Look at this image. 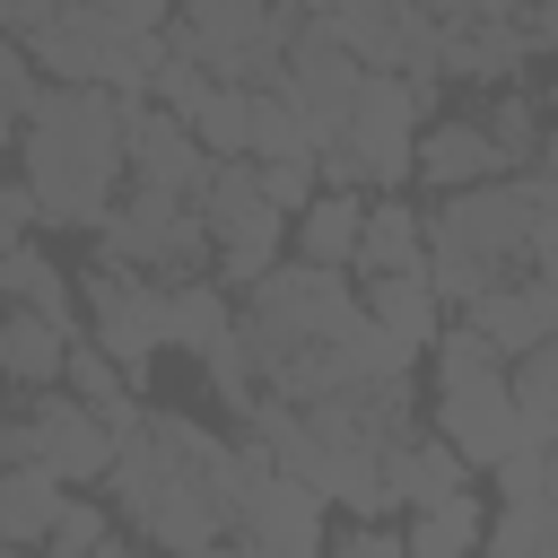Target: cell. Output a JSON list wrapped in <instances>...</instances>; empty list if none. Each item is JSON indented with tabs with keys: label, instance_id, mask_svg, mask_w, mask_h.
I'll return each mask as SVG.
<instances>
[{
	"label": "cell",
	"instance_id": "1",
	"mask_svg": "<svg viewBox=\"0 0 558 558\" xmlns=\"http://www.w3.org/2000/svg\"><path fill=\"white\" fill-rule=\"evenodd\" d=\"M218 462H227V436H209L183 410H148L140 436L105 471L113 523H131L140 549H157V558H201L209 541H227V523H218Z\"/></svg>",
	"mask_w": 558,
	"mask_h": 558
},
{
	"label": "cell",
	"instance_id": "2",
	"mask_svg": "<svg viewBox=\"0 0 558 558\" xmlns=\"http://www.w3.org/2000/svg\"><path fill=\"white\" fill-rule=\"evenodd\" d=\"M17 148H26V201L44 227H105V209L122 201V113L105 87L44 78Z\"/></svg>",
	"mask_w": 558,
	"mask_h": 558
},
{
	"label": "cell",
	"instance_id": "3",
	"mask_svg": "<svg viewBox=\"0 0 558 558\" xmlns=\"http://www.w3.org/2000/svg\"><path fill=\"white\" fill-rule=\"evenodd\" d=\"M558 218V183L549 174H497L471 192H445V209H427V288L436 305H471L497 279L532 270V235Z\"/></svg>",
	"mask_w": 558,
	"mask_h": 558
},
{
	"label": "cell",
	"instance_id": "4",
	"mask_svg": "<svg viewBox=\"0 0 558 558\" xmlns=\"http://www.w3.org/2000/svg\"><path fill=\"white\" fill-rule=\"evenodd\" d=\"M427 357H436V436L471 471H497L523 445V418H514V392H506V357L471 323H445Z\"/></svg>",
	"mask_w": 558,
	"mask_h": 558
},
{
	"label": "cell",
	"instance_id": "5",
	"mask_svg": "<svg viewBox=\"0 0 558 558\" xmlns=\"http://www.w3.org/2000/svg\"><path fill=\"white\" fill-rule=\"evenodd\" d=\"M288 35H296L288 0H183L174 26H166V44L183 61H201L218 87H270Z\"/></svg>",
	"mask_w": 558,
	"mask_h": 558
},
{
	"label": "cell",
	"instance_id": "6",
	"mask_svg": "<svg viewBox=\"0 0 558 558\" xmlns=\"http://www.w3.org/2000/svg\"><path fill=\"white\" fill-rule=\"evenodd\" d=\"M357 323H366V305L349 296V279L314 270V262H279L270 279L244 288V314H235V331L253 340L262 366L288 357V349H305V340H349Z\"/></svg>",
	"mask_w": 558,
	"mask_h": 558
},
{
	"label": "cell",
	"instance_id": "7",
	"mask_svg": "<svg viewBox=\"0 0 558 558\" xmlns=\"http://www.w3.org/2000/svg\"><path fill=\"white\" fill-rule=\"evenodd\" d=\"M96 253H105V262H131V270H148V279H201V270H209V227H201L192 201L131 183V192L105 209Z\"/></svg>",
	"mask_w": 558,
	"mask_h": 558
},
{
	"label": "cell",
	"instance_id": "8",
	"mask_svg": "<svg viewBox=\"0 0 558 558\" xmlns=\"http://www.w3.org/2000/svg\"><path fill=\"white\" fill-rule=\"evenodd\" d=\"M78 323H87V340H96L131 384H148V357L166 349V279L96 253V262L78 270Z\"/></svg>",
	"mask_w": 558,
	"mask_h": 558
},
{
	"label": "cell",
	"instance_id": "9",
	"mask_svg": "<svg viewBox=\"0 0 558 558\" xmlns=\"http://www.w3.org/2000/svg\"><path fill=\"white\" fill-rule=\"evenodd\" d=\"M201 227H209V270H218V288H253V279L279 270V235H288V218L262 201L253 157H227V166L209 174V192H201Z\"/></svg>",
	"mask_w": 558,
	"mask_h": 558
},
{
	"label": "cell",
	"instance_id": "10",
	"mask_svg": "<svg viewBox=\"0 0 558 558\" xmlns=\"http://www.w3.org/2000/svg\"><path fill=\"white\" fill-rule=\"evenodd\" d=\"M113 453H122V436H113L87 401H70L61 384L35 392V410L0 427V462H35V471H52L61 488H96V480L113 471Z\"/></svg>",
	"mask_w": 558,
	"mask_h": 558
},
{
	"label": "cell",
	"instance_id": "11",
	"mask_svg": "<svg viewBox=\"0 0 558 558\" xmlns=\"http://www.w3.org/2000/svg\"><path fill=\"white\" fill-rule=\"evenodd\" d=\"M436 113V78H392V70H366L357 78V105H349V157L366 166L375 192H401L410 183V157H418V131Z\"/></svg>",
	"mask_w": 558,
	"mask_h": 558
},
{
	"label": "cell",
	"instance_id": "12",
	"mask_svg": "<svg viewBox=\"0 0 558 558\" xmlns=\"http://www.w3.org/2000/svg\"><path fill=\"white\" fill-rule=\"evenodd\" d=\"M357 61H349V44H340V26L331 17H296V35H288V52H279V96H288V113L305 122V140L314 148H331L340 131H349V105H357Z\"/></svg>",
	"mask_w": 558,
	"mask_h": 558
},
{
	"label": "cell",
	"instance_id": "13",
	"mask_svg": "<svg viewBox=\"0 0 558 558\" xmlns=\"http://www.w3.org/2000/svg\"><path fill=\"white\" fill-rule=\"evenodd\" d=\"M113 113H122V166H131L148 192H174V201H192V209H201V192H209L218 157L192 140V122L157 113L148 96H113Z\"/></svg>",
	"mask_w": 558,
	"mask_h": 558
},
{
	"label": "cell",
	"instance_id": "14",
	"mask_svg": "<svg viewBox=\"0 0 558 558\" xmlns=\"http://www.w3.org/2000/svg\"><path fill=\"white\" fill-rule=\"evenodd\" d=\"M340 44L357 70H392V78H436V26L418 0H349L340 17Z\"/></svg>",
	"mask_w": 558,
	"mask_h": 558
},
{
	"label": "cell",
	"instance_id": "15",
	"mask_svg": "<svg viewBox=\"0 0 558 558\" xmlns=\"http://www.w3.org/2000/svg\"><path fill=\"white\" fill-rule=\"evenodd\" d=\"M462 323L497 349V357H523L541 340H558V270H523V279H497L462 305Z\"/></svg>",
	"mask_w": 558,
	"mask_h": 558
},
{
	"label": "cell",
	"instance_id": "16",
	"mask_svg": "<svg viewBox=\"0 0 558 558\" xmlns=\"http://www.w3.org/2000/svg\"><path fill=\"white\" fill-rule=\"evenodd\" d=\"M113 44H122V26H105L87 0H70L35 44H26V61L52 78V87H105V61H113Z\"/></svg>",
	"mask_w": 558,
	"mask_h": 558
},
{
	"label": "cell",
	"instance_id": "17",
	"mask_svg": "<svg viewBox=\"0 0 558 558\" xmlns=\"http://www.w3.org/2000/svg\"><path fill=\"white\" fill-rule=\"evenodd\" d=\"M410 174H418L427 192H471V183H497V174H506V157L488 148V131H480V122H427V131H418Z\"/></svg>",
	"mask_w": 558,
	"mask_h": 558
},
{
	"label": "cell",
	"instance_id": "18",
	"mask_svg": "<svg viewBox=\"0 0 558 558\" xmlns=\"http://www.w3.org/2000/svg\"><path fill=\"white\" fill-rule=\"evenodd\" d=\"M366 323L392 340V349H436V331H445V305H436V288H427V270H384V279H366Z\"/></svg>",
	"mask_w": 558,
	"mask_h": 558
},
{
	"label": "cell",
	"instance_id": "19",
	"mask_svg": "<svg viewBox=\"0 0 558 558\" xmlns=\"http://www.w3.org/2000/svg\"><path fill=\"white\" fill-rule=\"evenodd\" d=\"M523 61H532V44H523V26H514V17H480V26H453V35H436V70H453V78H480V87H506V78H523Z\"/></svg>",
	"mask_w": 558,
	"mask_h": 558
},
{
	"label": "cell",
	"instance_id": "20",
	"mask_svg": "<svg viewBox=\"0 0 558 558\" xmlns=\"http://www.w3.org/2000/svg\"><path fill=\"white\" fill-rule=\"evenodd\" d=\"M349 270H366V279H384V270H427V209L401 201V192L366 201V227H357V262H349Z\"/></svg>",
	"mask_w": 558,
	"mask_h": 558
},
{
	"label": "cell",
	"instance_id": "21",
	"mask_svg": "<svg viewBox=\"0 0 558 558\" xmlns=\"http://www.w3.org/2000/svg\"><path fill=\"white\" fill-rule=\"evenodd\" d=\"M462 480H471V462H462L445 436H410V445L384 453V497L410 506V514H418V506H445Z\"/></svg>",
	"mask_w": 558,
	"mask_h": 558
},
{
	"label": "cell",
	"instance_id": "22",
	"mask_svg": "<svg viewBox=\"0 0 558 558\" xmlns=\"http://www.w3.org/2000/svg\"><path fill=\"white\" fill-rule=\"evenodd\" d=\"M0 296L26 305V314H44V323H61L70 340H87L78 296H70V270H61L52 253H35V244H9V253H0Z\"/></svg>",
	"mask_w": 558,
	"mask_h": 558
},
{
	"label": "cell",
	"instance_id": "23",
	"mask_svg": "<svg viewBox=\"0 0 558 558\" xmlns=\"http://www.w3.org/2000/svg\"><path fill=\"white\" fill-rule=\"evenodd\" d=\"M61 357H70V331H61V323H44V314H26V305L0 314V384L52 392V384H61Z\"/></svg>",
	"mask_w": 558,
	"mask_h": 558
},
{
	"label": "cell",
	"instance_id": "24",
	"mask_svg": "<svg viewBox=\"0 0 558 558\" xmlns=\"http://www.w3.org/2000/svg\"><path fill=\"white\" fill-rule=\"evenodd\" d=\"M61 506H70V488H61L52 471L0 462V541H9V549H44V532H52Z\"/></svg>",
	"mask_w": 558,
	"mask_h": 558
},
{
	"label": "cell",
	"instance_id": "25",
	"mask_svg": "<svg viewBox=\"0 0 558 558\" xmlns=\"http://www.w3.org/2000/svg\"><path fill=\"white\" fill-rule=\"evenodd\" d=\"M357 227H366V201H357V192H314V201L296 209V262L349 270V262H357Z\"/></svg>",
	"mask_w": 558,
	"mask_h": 558
},
{
	"label": "cell",
	"instance_id": "26",
	"mask_svg": "<svg viewBox=\"0 0 558 558\" xmlns=\"http://www.w3.org/2000/svg\"><path fill=\"white\" fill-rule=\"evenodd\" d=\"M506 392H514V418H523V445L532 453H558V340L506 357Z\"/></svg>",
	"mask_w": 558,
	"mask_h": 558
},
{
	"label": "cell",
	"instance_id": "27",
	"mask_svg": "<svg viewBox=\"0 0 558 558\" xmlns=\"http://www.w3.org/2000/svg\"><path fill=\"white\" fill-rule=\"evenodd\" d=\"M480 532H488V506H480L471 488H453L445 506H418V514H410L401 549H410V558H480Z\"/></svg>",
	"mask_w": 558,
	"mask_h": 558
},
{
	"label": "cell",
	"instance_id": "28",
	"mask_svg": "<svg viewBox=\"0 0 558 558\" xmlns=\"http://www.w3.org/2000/svg\"><path fill=\"white\" fill-rule=\"evenodd\" d=\"M235 323V305H227V288L201 270V279H166V349H209L218 331Z\"/></svg>",
	"mask_w": 558,
	"mask_h": 558
},
{
	"label": "cell",
	"instance_id": "29",
	"mask_svg": "<svg viewBox=\"0 0 558 558\" xmlns=\"http://www.w3.org/2000/svg\"><path fill=\"white\" fill-rule=\"evenodd\" d=\"M201 375H209V392H218V401H227L235 418H244V410L262 401V357H253V340H244L235 323H227V331H218V340L201 349Z\"/></svg>",
	"mask_w": 558,
	"mask_h": 558
},
{
	"label": "cell",
	"instance_id": "30",
	"mask_svg": "<svg viewBox=\"0 0 558 558\" xmlns=\"http://www.w3.org/2000/svg\"><path fill=\"white\" fill-rule=\"evenodd\" d=\"M244 131H253V87H209L192 113V140L227 166V157H244Z\"/></svg>",
	"mask_w": 558,
	"mask_h": 558
},
{
	"label": "cell",
	"instance_id": "31",
	"mask_svg": "<svg viewBox=\"0 0 558 558\" xmlns=\"http://www.w3.org/2000/svg\"><path fill=\"white\" fill-rule=\"evenodd\" d=\"M480 131H488V148L506 157V174H523V166H532V148H541V131H549V113H541L532 96H514V87H506V96L488 105V122H480Z\"/></svg>",
	"mask_w": 558,
	"mask_h": 558
},
{
	"label": "cell",
	"instance_id": "32",
	"mask_svg": "<svg viewBox=\"0 0 558 558\" xmlns=\"http://www.w3.org/2000/svg\"><path fill=\"white\" fill-rule=\"evenodd\" d=\"M244 157H253V166H270V157H314L305 122L288 113V96H279V87H253V131H244Z\"/></svg>",
	"mask_w": 558,
	"mask_h": 558
},
{
	"label": "cell",
	"instance_id": "33",
	"mask_svg": "<svg viewBox=\"0 0 558 558\" xmlns=\"http://www.w3.org/2000/svg\"><path fill=\"white\" fill-rule=\"evenodd\" d=\"M61 392H70V401H87V410H105V401H122V392H131V375H122L96 340H70V357H61Z\"/></svg>",
	"mask_w": 558,
	"mask_h": 558
},
{
	"label": "cell",
	"instance_id": "34",
	"mask_svg": "<svg viewBox=\"0 0 558 558\" xmlns=\"http://www.w3.org/2000/svg\"><path fill=\"white\" fill-rule=\"evenodd\" d=\"M113 541V506H87V497H70L61 514H52V532H44V558H96Z\"/></svg>",
	"mask_w": 558,
	"mask_h": 558
},
{
	"label": "cell",
	"instance_id": "35",
	"mask_svg": "<svg viewBox=\"0 0 558 558\" xmlns=\"http://www.w3.org/2000/svg\"><path fill=\"white\" fill-rule=\"evenodd\" d=\"M35 96H44V78H35L26 44H9V35H0V140H17V131H26Z\"/></svg>",
	"mask_w": 558,
	"mask_h": 558
},
{
	"label": "cell",
	"instance_id": "36",
	"mask_svg": "<svg viewBox=\"0 0 558 558\" xmlns=\"http://www.w3.org/2000/svg\"><path fill=\"white\" fill-rule=\"evenodd\" d=\"M480 549H488V558H541V549H549L541 506H532V497H523V506H497V523L480 532Z\"/></svg>",
	"mask_w": 558,
	"mask_h": 558
},
{
	"label": "cell",
	"instance_id": "37",
	"mask_svg": "<svg viewBox=\"0 0 558 558\" xmlns=\"http://www.w3.org/2000/svg\"><path fill=\"white\" fill-rule=\"evenodd\" d=\"M209 87H218V78H209L201 61H183V52H166V70H157V87H148V105H157V113H174V122H192Z\"/></svg>",
	"mask_w": 558,
	"mask_h": 558
},
{
	"label": "cell",
	"instance_id": "38",
	"mask_svg": "<svg viewBox=\"0 0 558 558\" xmlns=\"http://www.w3.org/2000/svg\"><path fill=\"white\" fill-rule=\"evenodd\" d=\"M253 183H262V201H270L288 227H296V209L323 192V183H314V157H270V166H253Z\"/></svg>",
	"mask_w": 558,
	"mask_h": 558
},
{
	"label": "cell",
	"instance_id": "39",
	"mask_svg": "<svg viewBox=\"0 0 558 558\" xmlns=\"http://www.w3.org/2000/svg\"><path fill=\"white\" fill-rule=\"evenodd\" d=\"M549 462H558V453H532V445H514V453H506V462L488 471V480H497V506H523V497H541Z\"/></svg>",
	"mask_w": 558,
	"mask_h": 558
},
{
	"label": "cell",
	"instance_id": "40",
	"mask_svg": "<svg viewBox=\"0 0 558 558\" xmlns=\"http://www.w3.org/2000/svg\"><path fill=\"white\" fill-rule=\"evenodd\" d=\"M87 9H96L105 26H122V35H166L183 0H87Z\"/></svg>",
	"mask_w": 558,
	"mask_h": 558
},
{
	"label": "cell",
	"instance_id": "41",
	"mask_svg": "<svg viewBox=\"0 0 558 558\" xmlns=\"http://www.w3.org/2000/svg\"><path fill=\"white\" fill-rule=\"evenodd\" d=\"M323 558H410L392 523H349L340 541H323Z\"/></svg>",
	"mask_w": 558,
	"mask_h": 558
},
{
	"label": "cell",
	"instance_id": "42",
	"mask_svg": "<svg viewBox=\"0 0 558 558\" xmlns=\"http://www.w3.org/2000/svg\"><path fill=\"white\" fill-rule=\"evenodd\" d=\"M61 9H70V0H0V35H9V44H35Z\"/></svg>",
	"mask_w": 558,
	"mask_h": 558
},
{
	"label": "cell",
	"instance_id": "43",
	"mask_svg": "<svg viewBox=\"0 0 558 558\" xmlns=\"http://www.w3.org/2000/svg\"><path fill=\"white\" fill-rule=\"evenodd\" d=\"M26 227H35V201H26V183H9V174H0V253H9V244H26Z\"/></svg>",
	"mask_w": 558,
	"mask_h": 558
},
{
	"label": "cell",
	"instance_id": "44",
	"mask_svg": "<svg viewBox=\"0 0 558 558\" xmlns=\"http://www.w3.org/2000/svg\"><path fill=\"white\" fill-rule=\"evenodd\" d=\"M514 26H523V44H532V61H541V52H558V0H523V17H514Z\"/></svg>",
	"mask_w": 558,
	"mask_h": 558
},
{
	"label": "cell",
	"instance_id": "45",
	"mask_svg": "<svg viewBox=\"0 0 558 558\" xmlns=\"http://www.w3.org/2000/svg\"><path fill=\"white\" fill-rule=\"evenodd\" d=\"M523 174H549V183H558V122L541 131V148H532V166H523Z\"/></svg>",
	"mask_w": 558,
	"mask_h": 558
},
{
	"label": "cell",
	"instance_id": "46",
	"mask_svg": "<svg viewBox=\"0 0 558 558\" xmlns=\"http://www.w3.org/2000/svg\"><path fill=\"white\" fill-rule=\"evenodd\" d=\"M288 9H296V17H340L349 0H288Z\"/></svg>",
	"mask_w": 558,
	"mask_h": 558
},
{
	"label": "cell",
	"instance_id": "47",
	"mask_svg": "<svg viewBox=\"0 0 558 558\" xmlns=\"http://www.w3.org/2000/svg\"><path fill=\"white\" fill-rule=\"evenodd\" d=\"M201 558H253V549H244V541H209Z\"/></svg>",
	"mask_w": 558,
	"mask_h": 558
},
{
	"label": "cell",
	"instance_id": "48",
	"mask_svg": "<svg viewBox=\"0 0 558 558\" xmlns=\"http://www.w3.org/2000/svg\"><path fill=\"white\" fill-rule=\"evenodd\" d=\"M96 558H148V549H140V541H105Z\"/></svg>",
	"mask_w": 558,
	"mask_h": 558
},
{
	"label": "cell",
	"instance_id": "49",
	"mask_svg": "<svg viewBox=\"0 0 558 558\" xmlns=\"http://www.w3.org/2000/svg\"><path fill=\"white\" fill-rule=\"evenodd\" d=\"M0 558H17V549H9V541H0Z\"/></svg>",
	"mask_w": 558,
	"mask_h": 558
},
{
	"label": "cell",
	"instance_id": "50",
	"mask_svg": "<svg viewBox=\"0 0 558 558\" xmlns=\"http://www.w3.org/2000/svg\"><path fill=\"white\" fill-rule=\"evenodd\" d=\"M541 558H558V541H549V549H541Z\"/></svg>",
	"mask_w": 558,
	"mask_h": 558
}]
</instances>
